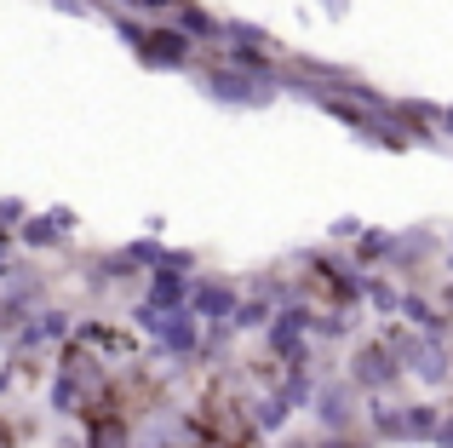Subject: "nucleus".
<instances>
[{"instance_id":"nucleus-1","label":"nucleus","mask_w":453,"mask_h":448,"mask_svg":"<svg viewBox=\"0 0 453 448\" xmlns=\"http://www.w3.org/2000/svg\"><path fill=\"white\" fill-rule=\"evenodd\" d=\"M189 75H196L201 98H212L219 110H270V104L281 98V87L258 81L253 69H235V64H224V58H212V64H196Z\"/></svg>"},{"instance_id":"nucleus-2","label":"nucleus","mask_w":453,"mask_h":448,"mask_svg":"<svg viewBox=\"0 0 453 448\" xmlns=\"http://www.w3.org/2000/svg\"><path fill=\"white\" fill-rule=\"evenodd\" d=\"M133 58L155 75H189L201 64V41H189L173 18H161V23H144V41L133 46Z\"/></svg>"},{"instance_id":"nucleus-3","label":"nucleus","mask_w":453,"mask_h":448,"mask_svg":"<svg viewBox=\"0 0 453 448\" xmlns=\"http://www.w3.org/2000/svg\"><path fill=\"white\" fill-rule=\"evenodd\" d=\"M344 380L356 385L362 397H390L408 374H402V362H396V351L385 345L379 334H367V339H356L350 345V357H344Z\"/></svg>"},{"instance_id":"nucleus-4","label":"nucleus","mask_w":453,"mask_h":448,"mask_svg":"<svg viewBox=\"0 0 453 448\" xmlns=\"http://www.w3.org/2000/svg\"><path fill=\"white\" fill-rule=\"evenodd\" d=\"M69 339H75V311H64V305H41V311L6 339V357L23 362V357H41V351H64Z\"/></svg>"},{"instance_id":"nucleus-5","label":"nucleus","mask_w":453,"mask_h":448,"mask_svg":"<svg viewBox=\"0 0 453 448\" xmlns=\"http://www.w3.org/2000/svg\"><path fill=\"white\" fill-rule=\"evenodd\" d=\"M362 403L367 397L344 374H321L316 397H310V420H316V431H350V426H362Z\"/></svg>"},{"instance_id":"nucleus-6","label":"nucleus","mask_w":453,"mask_h":448,"mask_svg":"<svg viewBox=\"0 0 453 448\" xmlns=\"http://www.w3.org/2000/svg\"><path fill=\"white\" fill-rule=\"evenodd\" d=\"M41 305H46V276H35V270L18 265V276L0 282V345H6V339L29 322Z\"/></svg>"},{"instance_id":"nucleus-7","label":"nucleus","mask_w":453,"mask_h":448,"mask_svg":"<svg viewBox=\"0 0 453 448\" xmlns=\"http://www.w3.org/2000/svg\"><path fill=\"white\" fill-rule=\"evenodd\" d=\"M69 242H75V207H46V213H29L18 224L23 253H58Z\"/></svg>"},{"instance_id":"nucleus-8","label":"nucleus","mask_w":453,"mask_h":448,"mask_svg":"<svg viewBox=\"0 0 453 448\" xmlns=\"http://www.w3.org/2000/svg\"><path fill=\"white\" fill-rule=\"evenodd\" d=\"M242 282H235V276H201V270H196V288H189V311H196L201 316V322H230V316H235V305H242Z\"/></svg>"},{"instance_id":"nucleus-9","label":"nucleus","mask_w":453,"mask_h":448,"mask_svg":"<svg viewBox=\"0 0 453 448\" xmlns=\"http://www.w3.org/2000/svg\"><path fill=\"white\" fill-rule=\"evenodd\" d=\"M436 259H442V230H436V224H408V230H396V276L402 282H413L419 276L425 265H436Z\"/></svg>"},{"instance_id":"nucleus-10","label":"nucleus","mask_w":453,"mask_h":448,"mask_svg":"<svg viewBox=\"0 0 453 448\" xmlns=\"http://www.w3.org/2000/svg\"><path fill=\"white\" fill-rule=\"evenodd\" d=\"M396 322L419 328V334H442V339H453V322L442 316L436 293H425L419 282H408V288H402V311H396Z\"/></svg>"},{"instance_id":"nucleus-11","label":"nucleus","mask_w":453,"mask_h":448,"mask_svg":"<svg viewBox=\"0 0 453 448\" xmlns=\"http://www.w3.org/2000/svg\"><path fill=\"white\" fill-rule=\"evenodd\" d=\"M247 408H253V414H247V426L265 431V437H276V431L288 426L293 414H299V408L281 397V385H265V391H253V403H247Z\"/></svg>"},{"instance_id":"nucleus-12","label":"nucleus","mask_w":453,"mask_h":448,"mask_svg":"<svg viewBox=\"0 0 453 448\" xmlns=\"http://www.w3.org/2000/svg\"><path fill=\"white\" fill-rule=\"evenodd\" d=\"M350 259H356L362 270H390V265H396V230H379V224H367V230L350 242Z\"/></svg>"},{"instance_id":"nucleus-13","label":"nucleus","mask_w":453,"mask_h":448,"mask_svg":"<svg viewBox=\"0 0 453 448\" xmlns=\"http://www.w3.org/2000/svg\"><path fill=\"white\" fill-rule=\"evenodd\" d=\"M448 408L436 403V397H413V403H402V443H431L436 426H442Z\"/></svg>"},{"instance_id":"nucleus-14","label":"nucleus","mask_w":453,"mask_h":448,"mask_svg":"<svg viewBox=\"0 0 453 448\" xmlns=\"http://www.w3.org/2000/svg\"><path fill=\"white\" fill-rule=\"evenodd\" d=\"M173 23L189 35V41H201V46H219V35H224V18H219V12H207L201 0H178Z\"/></svg>"},{"instance_id":"nucleus-15","label":"nucleus","mask_w":453,"mask_h":448,"mask_svg":"<svg viewBox=\"0 0 453 448\" xmlns=\"http://www.w3.org/2000/svg\"><path fill=\"white\" fill-rule=\"evenodd\" d=\"M362 426L373 431L379 443H402V403L396 397H367L362 403Z\"/></svg>"},{"instance_id":"nucleus-16","label":"nucleus","mask_w":453,"mask_h":448,"mask_svg":"<svg viewBox=\"0 0 453 448\" xmlns=\"http://www.w3.org/2000/svg\"><path fill=\"white\" fill-rule=\"evenodd\" d=\"M402 288H408V282H396V276H385V270H373V276H367V311L390 322V316L402 311Z\"/></svg>"},{"instance_id":"nucleus-17","label":"nucleus","mask_w":453,"mask_h":448,"mask_svg":"<svg viewBox=\"0 0 453 448\" xmlns=\"http://www.w3.org/2000/svg\"><path fill=\"white\" fill-rule=\"evenodd\" d=\"M270 316H276V305H270L265 293H242V305H235L230 328H235V334H265V328H270Z\"/></svg>"},{"instance_id":"nucleus-18","label":"nucleus","mask_w":453,"mask_h":448,"mask_svg":"<svg viewBox=\"0 0 453 448\" xmlns=\"http://www.w3.org/2000/svg\"><path fill=\"white\" fill-rule=\"evenodd\" d=\"M121 253H127V259H133V265H138V270L150 276V270H155V265L166 259V242H161V236H150V230H144V236H133V242H121Z\"/></svg>"},{"instance_id":"nucleus-19","label":"nucleus","mask_w":453,"mask_h":448,"mask_svg":"<svg viewBox=\"0 0 453 448\" xmlns=\"http://www.w3.org/2000/svg\"><path fill=\"white\" fill-rule=\"evenodd\" d=\"M104 6H110V12H133V18H155V23H161V18H173V12H178V0H104Z\"/></svg>"},{"instance_id":"nucleus-20","label":"nucleus","mask_w":453,"mask_h":448,"mask_svg":"<svg viewBox=\"0 0 453 448\" xmlns=\"http://www.w3.org/2000/svg\"><path fill=\"white\" fill-rule=\"evenodd\" d=\"M316 448H379V437L367 426H350V431H321Z\"/></svg>"},{"instance_id":"nucleus-21","label":"nucleus","mask_w":453,"mask_h":448,"mask_svg":"<svg viewBox=\"0 0 453 448\" xmlns=\"http://www.w3.org/2000/svg\"><path fill=\"white\" fill-rule=\"evenodd\" d=\"M362 230H367V224H362V219H356V213H344V219H333V230H327V242H333V247H350V242H356V236H362Z\"/></svg>"},{"instance_id":"nucleus-22","label":"nucleus","mask_w":453,"mask_h":448,"mask_svg":"<svg viewBox=\"0 0 453 448\" xmlns=\"http://www.w3.org/2000/svg\"><path fill=\"white\" fill-rule=\"evenodd\" d=\"M58 12H69V18H92L98 12V0H52Z\"/></svg>"},{"instance_id":"nucleus-23","label":"nucleus","mask_w":453,"mask_h":448,"mask_svg":"<svg viewBox=\"0 0 453 448\" xmlns=\"http://www.w3.org/2000/svg\"><path fill=\"white\" fill-rule=\"evenodd\" d=\"M436 305H442V316L453 322V276H442V282H436Z\"/></svg>"},{"instance_id":"nucleus-24","label":"nucleus","mask_w":453,"mask_h":448,"mask_svg":"<svg viewBox=\"0 0 453 448\" xmlns=\"http://www.w3.org/2000/svg\"><path fill=\"white\" fill-rule=\"evenodd\" d=\"M316 6H321V18H333V23L350 18V0H316Z\"/></svg>"},{"instance_id":"nucleus-25","label":"nucleus","mask_w":453,"mask_h":448,"mask_svg":"<svg viewBox=\"0 0 453 448\" xmlns=\"http://www.w3.org/2000/svg\"><path fill=\"white\" fill-rule=\"evenodd\" d=\"M436 270L453 276V224H448V236H442V259H436Z\"/></svg>"},{"instance_id":"nucleus-26","label":"nucleus","mask_w":453,"mask_h":448,"mask_svg":"<svg viewBox=\"0 0 453 448\" xmlns=\"http://www.w3.org/2000/svg\"><path fill=\"white\" fill-rule=\"evenodd\" d=\"M436 448H453V408H448V414H442V426H436V437H431Z\"/></svg>"},{"instance_id":"nucleus-27","label":"nucleus","mask_w":453,"mask_h":448,"mask_svg":"<svg viewBox=\"0 0 453 448\" xmlns=\"http://www.w3.org/2000/svg\"><path fill=\"white\" fill-rule=\"evenodd\" d=\"M436 127H442V138H453V104H442V110H436Z\"/></svg>"},{"instance_id":"nucleus-28","label":"nucleus","mask_w":453,"mask_h":448,"mask_svg":"<svg viewBox=\"0 0 453 448\" xmlns=\"http://www.w3.org/2000/svg\"><path fill=\"white\" fill-rule=\"evenodd\" d=\"M281 448H310V443H281Z\"/></svg>"}]
</instances>
